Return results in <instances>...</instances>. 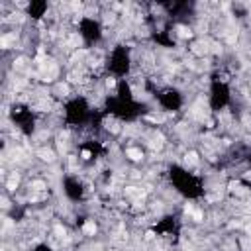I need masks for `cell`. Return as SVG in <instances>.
I'll return each mask as SVG.
<instances>
[{"label":"cell","mask_w":251,"mask_h":251,"mask_svg":"<svg viewBox=\"0 0 251 251\" xmlns=\"http://www.w3.org/2000/svg\"><path fill=\"white\" fill-rule=\"evenodd\" d=\"M33 188H35V190H43V188H45V185H43L41 180H35V183H33Z\"/></svg>","instance_id":"obj_6"},{"label":"cell","mask_w":251,"mask_h":251,"mask_svg":"<svg viewBox=\"0 0 251 251\" xmlns=\"http://www.w3.org/2000/svg\"><path fill=\"white\" fill-rule=\"evenodd\" d=\"M178 33H180V37H190V30H186V27H178Z\"/></svg>","instance_id":"obj_4"},{"label":"cell","mask_w":251,"mask_h":251,"mask_svg":"<svg viewBox=\"0 0 251 251\" xmlns=\"http://www.w3.org/2000/svg\"><path fill=\"white\" fill-rule=\"evenodd\" d=\"M186 161H190V163H196V161H198V155H196L194 151L188 153V155H186Z\"/></svg>","instance_id":"obj_5"},{"label":"cell","mask_w":251,"mask_h":251,"mask_svg":"<svg viewBox=\"0 0 251 251\" xmlns=\"http://www.w3.org/2000/svg\"><path fill=\"white\" fill-rule=\"evenodd\" d=\"M128 157L133 159V161H137V159H141L143 155H141V151H139V149H128Z\"/></svg>","instance_id":"obj_1"},{"label":"cell","mask_w":251,"mask_h":251,"mask_svg":"<svg viewBox=\"0 0 251 251\" xmlns=\"http://www.w3.org/2000/svg\"><path fill=\"white\" fill-rule=\"evenodd\" d=\"M106 85H108V86H114V85H116V80H114V79H108V80H106Z\"/></svg>","instance_id":"obj_7"},{"label":"cell","mask_w":251,"mask_h":251,"mask_svg":"<svg viewBox=\"0 0 251 251\" xmlns=\"http://www.w3.org/2000/svg\"><path fill=\"white\" fill-rule=\"evenodd\" d=\"M39 157L43 159V161H53V153L49 151V149H41V151H39Z\"/></svg>","instance_id":"obj_3"},{"label":"cell","mask_w":251,"mask_h":251,"mask_svg":"<svg viewBox=\"0 0 251 251\" xmlns=\"http://www.w3.org/2000/svg\"><path fill=\"white\" fill-rule=\"evenodd\" d=\"M82 230H85V233H88V235H92L94 231H96V226H94V222H86Z\"/></svg>","instance_id":"obj_2"}]
</instances>
